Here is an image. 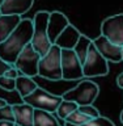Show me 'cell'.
<instances>
[{"label": "cell", "instance_id": "cell-1", "mask_svg": "<svg viewBox=\"0 0 123 126\" xmlns=\"http://www.w3.org/2000/svg\"><path fill=\"white\" fill-rule=\"evenodd\" d=\"M33 30H34L33 20L29 18L21 20L17 28L3 42H0V57L5 62L14 64L18 54L21 53L22 49L27 43L31 42Z\"/></svg>", "mask_w": 123, "mask_h": 126}, {"label": "cell", "instance_id": "cell-2", "mask_svg": "<svg viewBox=\"0 0 123 126\" xmlns=\"http://www.w3.org/2000/svg\"><path fill=\"white\" fill-rule=\"evenodd\" d=\"M38 75L47 80H60L62 79V49L53 43L49 51L41 57L38 64Z\"/></svg>", "mask_w": 123, "mask_h": 126}, {"label": "cell", "instance_id": "cell-3", "mask_svg": "<svg viewBox=\"0 0 123 126\" xmlns=\"http://www.w3.org/2000/svg\"><path fill=\"white\" fill-rule=\"evenodd\" d=\"M50 12L49 11H39L35 13L33 18V37H31V45L35 50L43 57L49 49L51 47V42L49 39V34H47V22H49Z\"/></svg>", "mask_w": 123, "mask_h": 126}, {"label": "cell", "instance_id": "cell-4", "mask_svg": "<svg viewBox=\"0 0 123 126\" xmlns=\"http://www.w3.org/2000/svg\"><path fill=\"white\" fill-rule=\"evenodd\" d=\"M100 94V87L92 80H81L75 88L62 94L63 100L75 101L77 105H89L96 101Z\"/></svg>", "mask_w": 123, "mask_h": 126}, {"label": "cell", "instance_id": "cell-5", "mask_svg": "<svg viewBox=\"0 0 123 126\" xmlns=\"http://www.w3.org/2000/svg\"><path fill=\"white\" fill-rule=\"evenodd\" d=\"M62 100H63L62 96L53 94L45 89H42L41 87H37L30 94L22 97V101L31 105L34 109L46 110V112H50V113L56 112V109H58L59 104L62 102Z\"/></svg>", "mask_w": 123, "mask_h": 126}, {"label": "cell", "instance_id": "cell-6", "mask_svg": "<svg viewBox=\"0 0 123 126\" xmlns=\"http://www.w3.org/2000/svg\"><path fill=\"white\" fill-rule=\"evenodd\" d=\"M82 74L85 78L105 76L109 74V63L96 49L93 42L90 43L86 58L82 63Z\"/></svg>", "mask_w": 123, "mask_h": 126}, {"label": "cell", "instance_id": "cell-7", "mask_svg": "<svg viewBox=\"0 0 123 126\" xmlns=\"http://www.w3.org/2000/svg\"><path fill=\"white\" fill-rule=\"evenodd\" d=\"M39 61H41V54L34 49L31 43H27V45L22 49L21 53L18 54V57L16 59L13 66L22 75L34 78L38 75Z\"/></svg>", "mask_w": 123, "mask_h": 126}, {"label": "cell", "instance_id": "cell-8", "mask_svg": "<svg viewBox=\"0 0 123 126\" xmlns=\"http://www.w3.org/2000/svg\"><path fill=\"white\" fill-rule=\"evenodd\" d=\"M82 63L73 49H62V79L79 80L82 79Z\"/></svg>", "mask_w": 123, "mask_h": 126}, {"label": "cell", "instance_id": "cell-9", "mask_svg": "<svg viewBox=\"0 0 123 126\" xmlns=\"http://www.w3.org/2000/svg\"><path fill=\"white\" fill-rule=\"evenodd\" d=\"M101 34L115 45L123 46V13L105 18L101 24Z\"/></svg>", "mask_w": 123, "mask_h": 126}, {"label": "cell", "instance_id": "cell-10", "mask_svg": "<svg viewBox=\"0 0 123 126\" xmlns=\"http://www.w3.org/2000/svg\"><path fill=\"white\" fill-rule=\"evenodd\" d=\"M92 42L108 62H114V63L122 62V46L115 45L114 42L109 41L102 34L98 35L97 38H94Z\"/></svg>", "mask_w": 123, "mask_h": 126}, {"label": "cell", "instance_id": "cell-11", "mask_svg": "<svg viewBox=\"0 0 123 126\" xmlns=\"http://www.w3.org/2000/svg\"><path fill=\"white\" fill-rule=\"evenodd\" d=\"M71 24L67 18V16L64 13L59 11H53L50 12V17L49 22H47V34H49V39L51 42V45L55 43L58 35L66 29V26Z\"/></svg>", "mask_w": 123, "mask_h": 126}, {"label": "cell", "instance_id": "cell-12", "mask_svg": "<svg viewBox=\"0 0 123 126\" xmlns=\"http://www.w3.org/2000/svg\"><path fill=\"white\" fill-rule=\"evenodd\" d=\"M14 124L17 126H33L34 121V108L26 102L22 104H13Z\"/></svg>", "mask_w": 123, "mask_h": 126}, {"label": "cell", "instance_id": "cell-13", "mask_svg": "<svg viewBox=\"0 0 123 126\" xmlns=\"http://www.w3.org/2000/svg\"><path fill=\"white\" fill-rule=\"evenodd\" d=\"M81 33L79 32L77 28H75L72 24H68L66 29L58 35L55 45H58L60 49H73L80 38Z\"/></svg>", "mask_w": 123, "mask_h": 126}, {"label": "cell", "instance_id": "cell-14", "mask_svg": "<svg viewBox=\"0 0 123 126\" xmlns=\"http://www.w3.org/2000/svg\"><path fill=\"white\" fill-rule=\"evenodd\" d=\"M34 0H4L0 7L1 15H18L22 16L33 7Z\"/></svg>", "mask_w": 123, "mask_h": 126}, {"label": "cell", "instance_id": "cell-15", "mask_svg": "<svg viewBox=\"0 0 123 126\" xmlns=\"http://www.w3.org/2000/svg\"><path fill=\"white\" fill-rule=\"evenodd\" d=\"M21 21L18 15H0V42H3Z\"/></svg>", "mask_w": 123, "mask_h": 126}, {"label": "cell", "instance_id": "cell-16", "mask_svg": "<svg viewBox=\"0 0 123 126\" xmlns=\"http://www.w3.org/2000/svg\"><path fill=\"white\" fill-rule=\"evenodd\" d=\"M38 87V84L33 80V78L26 76V75H20L16 79V91L20 93L21 97H25L30 94Z\"/></svg>", "mask_w": 123, "mask_h": 126}, {"label": "cell", "instance_id": "cell-17", "mask_svg": "<svg viewBox=\"0 0 123 126\" xmlns=\"http://www.w3.org/2000/svg\"><path fill=\"white\" fill-rule=\"evenodd\" d=\"M53 114L54 113L46 112V110L34 109L33 126H60V124Z\"/></svg>", "mask_w": 123, "mask_h": 126}, {"label": "cell", "instance_id": "cell-18", "mask_svg": "<svg viewBox=\"0 0 123 126\" xmlns=\"http://www.w3.org/2000/svg\"><path fill=\"white\" fill-rule=\"evenodd\" d=\"M90 43H92V39H90L89 37H86V35H84V34H81L80 38H79V41H77V43H76V46L73 47L75 53L77 54V57H79V59H80L81 63H84V61H85Z\"/></svg>", "mask_w": 123, "mask_h": 126}, {"label": "cell", "instance_id": "cell-19", "mask_svg": "<svg viewBox=\"0 0 123 126\" xmlns=\"http://www.w3.org/2000/svg\"><path fill=\"white\" fill-rule=\"evenodd\" d=\"M79 108V105L76 104L75 101H71V100H62V102L59 104L56 112H55V114L62 118L63 121H64V118L67 116H69L71 113L73 112V110H76Z\"/></svg>", "mask_w": 123, "mask_h": 126}, {"label": "cell", "instance_id": "cell-20", "mask_svg": "<svg viewBox=\"0 0 123 126\" xmlns=\"http://www.w3.org/2000/svg\"><path fill=\"white\" fill-rule=\"evenodd\" d=\"M89 120H92V118H89L86 114H84L80 109L77 108L76 110H73L69 116H67L64 118V122H67V124H72V125H82V124H85V122H88Z\"/></svg>", "mask_w": 123, "mask_h": 126}, {"label": "cell", "instance_id": "cell-21", "mask_svg": "<svg viewBox=\"0 0 123 126\" xmlns=\"http://www.w3.org/2000/svg\"><path fill=\"white\" fill-rule=\"evenodd\" d=\"M64 126H115V125H114L109 118L100 116L97 118H92V120H89L88 122H85V124H82V125H72V124L64 122Z\"/></svg>", "mask_w": 123, "mask_h": 126}, {"label": "cell", "instance_id": "cell-22", "mask_svg": "<svg viewBox=\"0 0 123 126\" xmlns=\"http://www.w3.org/2000/svg\"><path fill=\"white\" fill-rule=\"evenodd\" d=\"M0 88L4 91H16V79H11L5 76V75H1L0 76Z\"/></svg>", "mask_w": 123, "mask_h": 126}, {"label": "cell", "instance_id": "cell-23", "mask_svg": "<svg viewBox=\"0 0 123 126\" xmlns=\"http://www.w3.org/2000/svg\"><path fill=\"white\" fill-rule=\"evenodd\" d=\"M0 121H13L14 122V114L12 105L7 104L5 106L0 108Z\"/></svg>", "mask_w": 123, "mask_h": 126}, {"label": "cell", "instance_id": "cell-24", "mask_svg": "<svg viewBox=\"0 0 123 126\" xmlns=\"http://www.w3.org/2000/svg\"><path fill=\"white\" fill-rule=\"evenodd\" d=\"M79 109H80L84 114H86L89 118H97V117L101 116L100 110H98L96 106H93L92 104H89V105H79Z\"/></svg>", "mask_w": 123, "mask_h": 126}, {"label": "cell", "instance_id": "cell-25", "mask_svg": "<svg viewBox=\"0 0 123 126\" xmlns=\"http://www.w3.org/2000/svg\"><path fill=\"white\" fill-rule=\"evenodd\" d=\"M4 75H5V76H8V78H11V79H17V78L20 76V75H22V74L20 72V71H18L17 68H16V67H14L13 64H12V66L9 67V68H8V70L5 71V74H4Z\"/></svg>", "mask_w": 123, "mask_h": 126}, {"label": "cell", "instance_id": "cell-26", "mask_svg": "<svg viewBox=\"0 0 123 126\" xmlns=\"http://www.w3.org/2000/svg\"><path fill=\"white\" fill-rule=\"evenodd\" d=\"M11 66H12L11 63L5 62V61H4V59H3L1 57H0V76H1V75H4V74H5V71H7L8 68H9Z\"/></svg>", "mask_w": 123, "mask_h": 126}, {"label": "cell", "instance_id": "cell-27", "mask_svg": "<svg viewBox=\"0 0 123 126\" xmlns=\"http://www.w3.org/2000/svg\"><path fill=\"white\" fill-rule=\"evenodd\" d=\"M117 84H118V87H119V88L123 89V72L117 78Z\"/></svg>", "mask_w": 123, "mask_h": 126}, {"label": "cell", "instance_id": "cell-28", "mask_svg": "<svg viewBox=\"0 0 123 126\" xmlns=\"http://www.w3.org/2000/svg\"><path fill=\"white\" fill-rule=\"evenodd\" d=\"M0 126H17L13 121H0Z\"/></svg>", "mask_w": 123, "mask_h": 126}, {"label": "cell", "instance_id": "cell-29", "mask_svg": "<svg viewBox=\"0 0 123 126\" xmlns=\"http://www.w3.org/2000/svg\"><path fill=\"white\" fill-rule=\"evenodd\" d=\"M8 104V102L4 100V98H0V108H3V106H5Z\"/></svg>", "mask_w": 123, "mask_h": 126}, {"label": "cell", "instance_id": "cell-30", "mask_svg": "<svg viewBox=\"0 0 123 126\" xmlns=\"http://www.w3.org/2000/svg\"><path fill=\"white\" fill-rule=\"evenodd\" d=\"M121 122H122V124H123V110H122V112H121Z\"/></svg>", "mask_w": 123, "mask_h": 126}, {"label": "cell", "instance_id": "cell-31", "mask_svg": "<svg viewBox=\"0 0 123 126\" xmlns=\"http://www.w3.org/2000/svg\"><path fill=\"white\" fill-rule=\"evenodd\" d=\"M3 3H4V0H0V7L3 5Z\"/></svg>", "mask_w": 123, "mask_h": 126}, {"label": "cell", "instance_id": "cell-32", "mask_svg": "<svg viewBox=\"0 0 123 126\" xmlns=\"http://www.w3.org/2000/svg\"><path fill=\"white\" fill-rule=\"evenodd\" d=\"M122 61H123V46H122Z\"/></svg>", "mask_w": 123, "mask_h": 126}, {"label": "cell", "instance_id": "cell-33", "mask_svg": "<svg viewBox=\"0 0 123 126\" xmlns=\"http://www.w3.org/2000/svg\"><path fill=\"white\" fill-rule=\"evenodd\" d=\"M0 15H1V12H0Z\"/></svg>", "mask_w": 123, "mask_h": 126}]
</instances>
